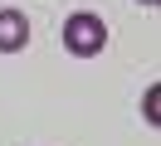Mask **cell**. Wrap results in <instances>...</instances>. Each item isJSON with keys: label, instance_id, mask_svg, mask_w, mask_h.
I'll return each mask as SVG.
<instances>
[{"label": "cell", "instance_id": "6da1fadb", "mask_svg": "<svg viewBox=\"0 0 161 146\" xmlns=\"http://www.w3.org/2000/svg\"><path fill=\"white\" fill-rule=\"evenodd\" d=\"M64 49L78 58H93L108 49V24H103V15H88V10H78V15L64 19Z\"/></svg>", "mask_w": 161, "mask_h": 146}, {"label": "cell", "instance_id": "7a4b0ae2", "mask_svg": "<svg viewBox=\"0 0 161 146\" xmlns=\"http://www.w3.org/2000/svg\"><path fill=\"white\" fill-rule=\"evenodd\" d=\"M30 44V19H25V10H0V54H20V49Z\"/></svg>", "mask_w": 161, "mask_h": 146}, {"label": "cell", "instance_id": "3957f363", "mask_svg": "<svg viewBox=\"0 0 161 146\" xmlns=\"http://www.w3.org/2000/svg\"><path fill=\"white\" fill-rule=\"evenodd\" d=\"M156 97H161V88H147V97H142V117L151 127H156Z\"/></svg>", "mask_w": 161, "mask_h": 146}, {"label": "cell", "instance_id": "277c9868", "mask_svg": "<svg viewBox=\"0 0 161 146\" xmlns=\"http://www.w3.org/2000/svg\"><path fill=\"white\" fill-rule=\"evenodd\" d=\"M137 5H156V0H137Z\"/></svg>", "mask_w": 161, "mask_h": 146}]
</instances>
